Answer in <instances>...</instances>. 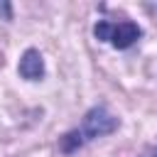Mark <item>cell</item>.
<instances>
[{
    "instance_id": "1",
    "label": "cell",
    "mask_w": 157,
    "mask_h": 157,
    "mask_svg": "<svg viewBox=\"0 0 157 157\" xmlns=\"http://www.w3.org/2000/svg\"><path fill=\"white\" fill-rule=\"evenodd\" d=\"M118 128H120V118L118 115H113L103 103L93 105V108L86 110V115H83L78 128H74V130H69V132H64L59 137V150L64 155H71V152L81 150L86 142H91L96 137H105V135L115 132Z\"/></svg>"
},
{
    "instance_id": "2",
    "label": "cell",
    "mask_w": 157,
    "mask_h": 157,
    "mask_svg": "<svg viewBox=\"0 0 157 157\" xmlns=\"http://www.w3.org/2000/svg\"><path fill=\"white\" fill-rule=\"evenodd\" d=\"M93 37L98 42H108L110 47L115 49H128L132 47L140 37H142V29L137 22L132 20H120V22H110V20H98L93 25Z\"/></svg>"
},
{
    "instance_id": "3",
    "label": "cell",
    "mask_w": 157,
    "mask_h": 157,
    "mask_svg": "<svg viewBox=\"0 0 157 157\" xmlns=\"http://www.w3.org/2000/svg\"><path fill=\"white\" fill-rule=\"evenodd\" d=\"M17 74L27 81H39L44 76V59H42L39 49H34V47L25 49V54L20 56V64H17Z\"/></svg>"
},
{
    "instance_id": "4",
    "label": "cell",
    "mask_w": 157,
    "mask_h": 157,
    "mask_svg": "<svg viewBox=\"0 0 157 157\" xmlns=\"http://www.w3.org/2000/svg\"><path fill=\"white\" fill-rule=\"evenodd\" d=\"M140 157H157V145H155V147H150V150H145Z\"/></svg>"
}]
</instances>
